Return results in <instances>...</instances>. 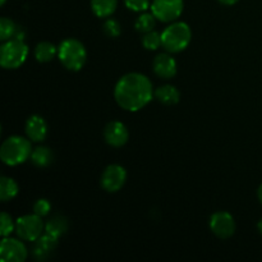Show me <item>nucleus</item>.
Instances as JSON below:
<instances>
[{
    "instance_id": "nucleus-24",
    "label": "nucleus",
    "mask_w": 262,
    "mask_h": 262,
    "mask_svg": "<svg viewBox=\"0 0 262 262\" xmlns=\"http://www.w3.org/2000/svg\"><path fill=\"white\" fill-rule=\"evenodd\" d=\"M15 230V222H13L12 216L7 212H2L0 216V234L2 237H10Z\"/></svg>"
},
{
    "instance_id": "nucleus-21",
    "label": "nucleus",
    "mask_w": 262,
    "mask_h": 262,
    "mask_svg": "<svg viewBox=\"0 0 262 262\" xmlns=\"http://www.w3.org/2000/svg\"><path fill=\"white\" fill-rule=\"evenodd\" d=\"M20 32V27L14 23V20L9 19L7 17H3L0 19V40L8 41L15 38L18 33Z\"/></svg>"
},
{
    "instance_id": "nucleus-4",
    "label": "nucleus",
    "mask_w": 262,
    "mask_h": 262,
    "mask_svg": "<svg viewBox=\"0 0 262 262\" xmlns=\"http://www.w3.org/2000/svg\"><path fill=\"white\" fill-rule=\"evenodd\" d=\"M192 38V31L187 23L174 22L161 32L163 48L168 53H181L188 48Z\"/></svg>"
},
{
    "instance_id": "nucleus-25",
    "label": "nucleus",
    "mask_w": 262,
    "mask_h": 262,
    "mask_svg": "<svg viewBox=\"0 0 262 262\" xmlns=\"http://www.w3.org/2000/svg\"><path fill=\"white\" fill-rule=\"evenodd\" d=\"M102 30H104V33L110 38H115V37H119L120 33H122V27H120L119 22L115 19H109L105 20L104 26H102Z\"/></svg>"
},
{
    "instance_id": "nucleus-3",
    "label": "nucleus",
    "mask_w": 262,
    "mask_h": 262,
    "mask_svg": "<svg viewBox=\"0 0 262 262\" xmlns=\"http://www.w3.org/2000/svg\"><path fill=\"white\" fill-rule=\"evenodd\" d=\"M58 58L68 71L78 72L86 64V48L76 38H67L58 46Z\"/></svg>"
},
{
    "instance_id": "nucleus-16",
    "label": "nucleus",
    "mask_w": 262,
    "mask_h": 262,
    "mask_svg": "<svg viewBox=\"0 0 262 262\" xmlns=\"http://www.w3.org/2000/svg\"><path fill=\"white\" fill-rule=\"evenodd\" d=\"M68 230V220L61 215H54L46 222L45 232L54 237L60 238Z\"/></svg>"
},
{
    "instance_id": "nucleus-5",
    "label": "nucleus",
    "mask_w": 262,
    "mask_h": 262,
    "mask_svg": "<svg viewBox=\"0 0 262 262\" xmlns=\"http://www.w3.org/2000/svg\"><path fill=\"white\" fill-rule=\"evenodd\" d=\"M28 46L19 38H12L0 48V66L4 69H17L26 61Z\"/></svg>"
},
{
    "instance_id": "nucleus-31",
    "label": "nucleus",
    "mask_w": 262,
    "mask_h": 262,
    "mask_svg": "<svg viewBox=\"0 0 262 262\" xmlns=\"http://www.w3.org/2000/svg\"><path fill=\"white\" fill-rule=\"evenodd\" d=\"M5 3H7V0H0V4H2V5H4Z\"/></svg>"
},
{
    "instance_id": "nucleus-17",
    "label": "nucleus",
    "mask_w": 262,
    "mask_h": 262,
    "mask_svg": "<svg viewBox=\"0 0 262 262\" xmlns=\"http://www.w3.org/2000/svg\"><path fill=\"white\" fill-rule=\"evenodd\" d=\"M31 161L37 168H48L54 161V154L49 147L40 146V147L35 148L32 151V154H31Z\"/></svg>"
},
{
    "instance_id": "nucleus-23",
    "label": "nucleus",
    "mask_w": 262,
    "mask_h": 262,
    "mask_svg": "<svg viewBox=\"0 0 262 262\" xmlns=\"http://www.w3.org/2000/svg\"><path fill=\"white\" fill-rule=\"evenodd\" d=\"M142 45L143 48L147 49V50H158L160 46H163L161 33L156 32V31H150V32L145 33L142 37Z\"/></svg>"
},
{
    "instance_id": "nucleus-14",
    "label": "nucleus",
    "mask_w": 262,
    "mask_h": 262,
    "mask_svg": "<svg viewBox=\"0 0 262 262\" xmlns=\"http://www.w3.org/2000/svg\"><path fill=\"white\" fill-rule=\"evenodd\" d=\"M58 241V237H54V235L45 232V234H42L37 241H35V246H33L32 251L33 257L38 261L46 260L50 256V253L56 248Z\"/></svg>"
},
{
    "instance_id": "nucleus-19",
    "label": "nucleus",
    "mask_w": 262,
    "mask_h": 262,
    "mask_svg": "<svg viewBox=\"0 0 262 262\" xmlns=\"http://www.w3.org/2000/svg\"><path fill=\"white\" fill-rule=\"evenodd\" d=\"M118 0H91L92 12L99 18H107L115 12Z\"/></svg>"
},
{
    "instance_id": "nucleus-18",
    "label": "nucleus",
    "mask_w": 262,
    "mask_h": 262,
    "mask_svg": "<svg viewBox=\"0 0 262 262\" xmlns=\"http://www.w3.org/2000/svg\"><path fill=\"white\" fill-rule=\"evenodd\" d=\"M58 55V48L54 43L42 41L35 48V58L40 63H49Z\"/></svg>"
},
{
    "instance_id": "nucleus-15",
    "label": "nucleus",
    "mask_w": 262,
    "mask_h": 262,
    "mask_svg": "<svg viewBox=\"0 0 262 262\" xmlns=\"http://www.w3.org/2000/svg\"><path fill=\"white\" fill-rule=\"evenodd\" d=\"M154 95L160 104L166 105V106L178 104L179 99H181V94L177 90V87L171 86V84H164V86L158 87Z\"/></svg>"
},
{
    "instance_id": "nucleus-29",
    "label": "nucleus",
    "mask_w": 262,
    "mask_h": 262,
    "mask_svg": "<svg viewBox=\"0 0 262 262\" xmlns=\"http://www.w3.org/2000/svg\"><path fill=\"white\" fill-rule=\"evenodd\" d=\"M257 197H258V201L261 202L262 205V184L260 187H258V191H257Z\"/></svg>"
},
{
    "instance_id": "nucleus-7",
    "label": "nucleus",
    "mask_w": 262,
    "mask_h": 262,
    "mask_svg": "<svg viewBox=\"0 0 262 262\" xmlns=\"http://www.w3.org/2000/svg\"><path fill=\"white\" fill-rule=\"evenodd\" d=\"M183 0H154L151 13L160 22H176L183 13Z\"/></svg>"
},
{
    "instance_id": "nucleus-30",
    "label": "nucleus",
    "mask_w": 262,
    "mask_h": 262,
    "mask_svg": "<svg viewBox=\"0 0 262 262\" xmlns=\"http://www.w3.org/2000/svg\"><path fill=\"white\" fill-rule=\"evenodd\" d=\"M257 228H258V232H260L261 234H262V219L260 220V222H258V224H257Z\"/></svg>"
},
{
    "instance_id": "nucleus-22",
    "label": "nucleus",
    "mask_w": 262,
    "mask_h": 262,
    "mask_svg": "<svg viewBox=\"0 0 262 262\" xmlns=\"http://www.w3.org/2000/svg\"><path fill=\"white\" fill-rule=\"evenodd\" d=\"M156 25V18L152 13H142L140 17L136 19L135 27L136 30L140 33L145 35V33L150 32V31H154V27Z\"/></svg>"
},
{
    "instance_id": "nucleus-26",
    "label": "nucleus",
    "mask_w": 262,
    "mask_h": 262,
    "mask_svg": "<svg viewBox=\"0 0 262 262\" xmlns=\"http://www.w3.org/2000/svg\"><path fill=\"white\" fill-rule=\"evenodd\" d=\"M32 209H33V212H35L36 215L43 217V216H46V215H49V212H50L51 204L48 201V200L40 199V200H37L35 204H33Z\"/></svg>"
},
{
    "instance_id": "nucleus-1",
    "label": "nucleus",
    "mask_w": 262,
    "mask_h": 262,
    "mask_svg": "<svg viewBox=\"0 0 262 262\" xmlns=\"http://www.w3.org/2000/svg\"><path fill=\"white\" fill-rule=\"evenodd\" d=\"M150 78L141 73H128L120 77L114 89L117 104L127 112L143 109L155 96Z\"/></svg>"
},
{
    "instance_id": "nucleus-13",
    "label": "nucleus",
    "mask_w": 262,
    "mask_h": 262,
    "mask_svg": "<svg viewBox=\"0 0 262 262\" xmlns=\"http://www.w3.org/2000/svg\"><path fill=\"white\" fill-rule=\"evenodd\" d=\"M26 135L32 142H42L48 136V124L41 115H31L26 122Z\"/></svg>"
},
{
    "instance_id": "nucleus-11",
    "label": "nucleus",
    "mask_w": 262,
    "mask_h": 262,
    "mask_svg": "<svg viewBox=\"0 0 262 262\" xmlns=\"http://www.w3.org/2000/svg\"><path fill=\"white\" fill-rule=\"evenodd\" d=\"M105 142L112 147H122L128 142L129 133H128L127 127L122 122L113 120L107 123L104 129Z\"/></svg>"
},
{
    "instance_id": "nucleus-27",
    "label": "nucleus",
    "mask_w": 262,
    "mask_h": 262,
    "mask_svg": "<svg viewBox=\"0 0 262 262\" xmlns=\"http://www.w3.org/2000/svg\"><path fill=\"white\" fill-rule=\"evenodd\" d=\"M125 7L133 12H145L151 8L150 0H124Z\"/></svg>"
},
{
    "instance_id": "nucleus-12",
    "label": "nucleus",
    "mask_w": 262,
    "mask_h": 262,
    "mask_svg": "<svg viewBox=\"0 0 262 262\" xmlns=\"http://www.w3.org/2000/svg\"><path fill=\"white\" fill-rule=\"evenodd\" d=\"M154 73L163 79H170L177 74V61L169 54H159L152 63Z\"/></svg>"
},
{
    "instance_id": "nucleus-9",
    "label": "nucleus",
    "mask_w": 262,
    "mask_h": 262,
    "mask_svg": "<svg viewBox=\"0 0 262 262\" xmlns=\"http://www.w3.org/2000/svg\"><path fill=\"white\" fill-rule=\"evenodd\" d=\"M210 229L217 238L228 239L234 234L235 222L229 212H215L210 217Z\"/></svg>"
},
{
    "instance_id": "nucleus-2",
    "label": "nucleus",
    "mask_w": 262,
    "mask_h": 262,
    "mask_svg": "<svg viewBox=\"0 0 262 262\" xmlns=\"http://www.w3.org/2000/svg\"><path fill=\"white\" fill-rule=\"evenodd\" d=\"M32 141L20 136H12L3 142L0 147V159L8 166H17L31 158Z\"/></svg>"
},
{
    "instance_id": "nucleus-6",
    "label": "nucleus",
    "mask_w": 262,
    "mask_h": 262,
    "mask_svg": "<svg viewBox=\"0 0 262 262\" xmlns=\"http://www.w3.org/2000/svg\"><path fill=\"white\" fill-rule=\"evenodd\" d=\"M43 225L41 216L33 212L32 215H23L15 222V233L26 242H35L43 234Z\"/></svg>"
},
{
    "instance_id": "nucleus-20",
    "label": "nucleus",
    "mask_w": 262,
    "mask_h": 262,
    "mask_svg": "<svg viewBox=\"0 0 262 262\" xmlns=\"http://www.w3.org/2000/svg\"><path fill=\"white\" fill-rule=\"evenodd\" d=\"M18 194L17 182L9 177H2L0 178V200L3 202H8L14 199Z\"/></svg>"
},
{
    "instance_id": "nucleus-10",
    "label": "nucleus",
    "mask_w": 262,
    "mask_h": 262,
    "mask_svg": "<svg viewBox=\"0 0 262 262\" xmlns=\"http://www.w3.org/2000/svg\"><path fill=\"white\" fill-rule=\"evenodd\" d=\"M127 181V171L118 164H112L104 170L101 176V187L106 192H118Z\"/></svg>"
},
{
    "instance_id": "nucleus-8",
    "label": "nucleus",
    "mask_w": 262,
    "mask_h": 262,
    "mask_svg": "<svg viewBox=\"0 0 262 262\" xmlns=\"http://www.w3.org/2000/svg\"><path fill=\"white\" fill-rule=\"evenodd\" d=\"M28 256L27 247L19 239L3 237L0 243V260L3 262H23Z\"/></svg>"
},
{
    "instance_id": "nucleus-28",
    "label": "nucleus",
    "mask_w": 262,
    "mask_h": 262,
    "mask_svg": "<svg viewBox=\"0 0 262 262\" xmlns=\"http://www.w3.org/2000/svg\"><path fill=\"white\" fill-rule=\"evenodd\" d=\"M219 2L222 3L223 5H234V4H237L239 0H219Z\"/></svg>"
}]
</instances>
